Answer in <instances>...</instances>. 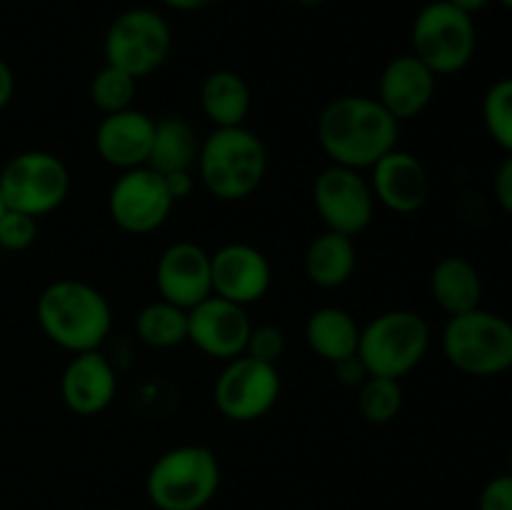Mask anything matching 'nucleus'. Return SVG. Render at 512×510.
<instances>
[{
	"label": "nucleus",
	"mask_w": 512,
	"mask_h": 510,
	"mask_svg": "<svg viewBox=\"0 0 512 510\" xmlns=\"http://www.w3.org/2000/svg\"><path fill=\"white\" fill-rule=\"evenodd\" d=\"M135 93H138V80L108 63L90 80V103L103 115L133 108Z\"/></svg>",
	"instance_id": "27"
},
{
	"label": "nucleus",
	"mask_w": 512,
	"mask_h": 510,
	"mask_svg": "<svg viewBox=\"0 0 512 510\" xmlns=\"http://www.w3.org/2000/svg\"><path fill=\"white\" fill-rule=\"evenodd\" d=\"M510 473H512V450H510Z\"/></svg>",
	"instance_id": "41"
},
{
	"label": "nucleus",
	"mask_w": 512,
	"mask_h": 510,
	"mask_svg": "<svg viewBox=\"0 0 512 510\" xmlns=\"http://www.w3.org/2000/svg\"><path fill=\"white\" fill-rule=\"evenodd\" d=\"M8 213V203H5V198H3V193H0V218H3V215Z\"/></svg>",
	"instance_id": "39"
},
{
	"label": "nucleus",
	"mask_w": 512,
	"mask_h": 510,
	"mask_svg": "<svg viewBox=\"0 0 512 510\" xmlns=\"http://www.w3.org/2000/svg\"><path fill=\"white\" fill-rule=\"evenodd\" d=\"M400 123L370 95H340L318 118V143L333 165L370 170L398 148Z\"/></svg>",
	"instance_id": "1"
},
{
	"label": "nucleus",
	"mask_w": 512,
	"mask_h": 510,
	"mask_svg": "<svg viewBox=\"0 0 512 510\" xmlns=\"http://www.w3.org/2000/svg\"><path fill=\"white\" fill-rule=\"evenodd\" d=\"M370 188L380 205L393 213L410 215L428 203L430 178L420 158L395 148L370 168Z\"/></svg>",
	"instance_id": "18"
},
{
	"label": "nucleus",
	"mask_w": 512,
	"mask_h": 510,
	"mask_svg": "<svg viewBox=\"0 0 512 510\" xmlns=\"http://www.w3.org/2000/svg\"><path fill=\"white\" fill-rule=\"evenodd\" d=\"M443 353L455 370L473 378H495L512 368V323L493 310L475 308L448 318Z\"/></svg>",
	"instance_id": "5"
},
{
	"label": "nucleus",
	"mask_w": 512,
	"mask_h": 510,
	"mask_svg": "<svg viewBox=\"0 0 512 510\" xmlns=\"http://www.w3.org/2000/svg\"><path fill=\"white\" fill-rule=\"evenodd\" d=\"M203 188L223 203H238L260 188L268 170V150L258 133L245 125L213 128L200 145L195 165Z\"/></svg>",
	"instance_id": "3"
},
{
	"label": "nucleus",
	"mask_w": 512,
	"mask_h": 510,
	"mask_svg": "<svg viewBox=\"0 0 512 510\" xmlns=\"http://www.w3.org/2000/svg\"><path fill=\"white\" fill-rule=\"evenodd\" d=\"M165 185H168V193L173 195V200H185L195 188V170H180V173L163 175Z\"/></svg>",
	"instance_id": "34"
},
{
	"label": "nucleus",
	"mask_w": 512,
	"mask_h": 510,
	"mask_svg": "<svg viewBox=\"0 0 512 510\" xmlns=\"http://www.w3.org/2000/svg\"><path fill=\"white\" fill-rule=\"evenodd\" d=\"M15 95V75L10 70V65L0 58V110L13 100Z\"/></svg>",
	"instance_id": "35"
},
{
	"label": "nucleus",
	"mask_w": 512,
	"mask_h": 510,
	"mask_svg": "<svg viewBox=\"0 0 512 510\" xmlns=\"http://www.w3.org/2000/svg\"><path fill=\"white\" fill-rule=\"evenodd\" d=\"M500 3H503L505 8H510V10H512V0H500Z\"/></svg>",
	"instance_id": "40"
},
{
	"label": "nucleus",
	"mask_w": 512,
	"mask_h": 510,
	"mask_svg": "<svg viewBox=\"0 0 512 510\" xmlns=\"http://www.w3.org/2000/svg\"><path fill=\"white\" fill-rule=\"evenodd\" d=\"M355 265H358V250L353 238L333 230L315 235L305 250V275L318 288L333 290L345 285L353 278Z\"/></svg>",
	"instance_id": "22"
},
{
	"label": "nucleus",
	"mask_w": 512,
	"mask_h": 510,
	"mask_svg": "<svg viewBox=\"0 0 512 510\" xmlns=\"http://www.w3.org/2000/svg\"><path fill=\"white\" fill-rule=\"evenodd\" d=\"M278 365L240 355L225 363L213 388V403L230 423H255L275 408L280 398Z\"/></svg>",
	"instance_id": "10"
},
{
	"label": "nucleus",
	"mask_w": 512,
	"mask_h": 510,
	"mask_svg": "<svg viewBox=\"0 0 512 510\" xmlns=\"http://www.w3.org/2000/svg\"><path fill=\"white\" fill-rule=\"evenodd\" d=\"M38 238V218L20 210H10L0 218V248L25 250Z\"/></svg>",
	"instance_id": "29"
},
{
	"label": "nucleus",
	"mask_w": 512,
	"mask_h": 510,
	"mask_svg": "<svg viewBox=\"0 0 512 510\" xmlns=\"http://www.w3.org/2000/svg\"><path fill=\"white\" fill-rule=\"evenodd\" d=\"M118 393V370L100 350L78 353L68 360L60 378V395L70 413L100 415L110 408Z\"/></svg>",
	"instance_id": "17"
},
{
	"label": "nucleus",
	"mask_w": 512,
	"mask_h": 510,
	"mask_svg": "<svg viewBox=\"0 0 512 510\" xmlns=\"http://www.w3.org/2000/svg\"><path fill=\"white\" fill-rule=\"evenodd\" d=\"M135 333L150 348H175L188 340V310L163 298L153 300L135 315Z\"/></svg>",
	"instance_id": "25"
},
{
	"label": "nucleus",
	"mask_w": 512,
	"mask_h": 510,
	"mask_svg": "<svg viewBox=\"0 0 512 510\" xmlns=\"http://www.w3.org/2000/svg\"><path fill=\"white\" fill-rule=\"evenodd\" d=\"M173 50V33L168 20L150 8H133L120 13L105 33V63L135 80L148 78L163 68Z\"/></svg>",
	"instance_id": "9"
},
{
	"label": "nucleus",
	"mask_w": 512,
	"mask_h": 510,
	"mask_svg": "<svg viewBox=\"0 0 512 510\" xmlns=\"http://www.w3.org/2000/svg\"><path fill=\"white\" fill-rule=\"evenodd\" d=\"M218 488L220 463L208 445L165 450L145 478V493L158 510H203Z\"/></svg>",
	"instance_id": "4"
},
{
	"label": "nucleus",
	"mask_w": 512,
	"mask_h": 510,
	"mask_svg": "<svg viewBox=\"0 0 512 510\" xmlns=\"http://www.w3.org/2000/svg\"><path fill=\"white\" fill-rule=\"evenodd\" d=\"M253 105L250 85L235 70L220 68L205 75L200 85V108L213 128H238L245 125Z\"/></svg>",
	"instance_id": "21"
},
{
	"label": "nucleus",
	"mask_w": 512,
	"mask_h": 510,
	"mask_svg": "<svg viewBox=\"0 0 512 510\" xmlns=\"http://www.w3.org/2000/svg\"><path fill=\"white\" fill-rule=\"evenodd\" d=\"M478 510H512V473L495 475L485 483Z\"/></svg>",
	"instance_id": "31"
},
{
	"label": "nucleus",
	"mask_w": 512,
	"mask_h": 510,
	"mask_svg": "<svg viewBox=\"0 0 512 510\" xmlns=\"http://www.w3.org/2000/svg\"><path fill=\"white\" fill-rule=\"evenodd\" d=\"M333 370H335V380H338L340 385H345V388H360V385L370 378L368 368H365V363L360 360L358 353L333 363Z\"/></svg>",
	"instance_id": "32"
},
{
	"label": "nucleus",
	"mask_w": 512,
	"mask_h": 510,
	"mask_svg": "<svg viewBox=\"0 0 512 510\" xmlns=\"http://www.w3.org/2000/svg\"><path fill=\"white\" fill-rule=\"evenodd\" d=\"M413 55L435 75H455L465 70L478 48L473 15L463 13L448 0L428 3L413 20L410 30Z\"/></svg>",
	"instance_id": "7"
},
{
	"label": "nucleus",
	"mask_w": 512,
	"mask_h": 510,
	"mask_svg": "<svg viewBox=\"0 0 512 510\" xmlns=\"http://www.w3.org/2000/svg\"><path fill=\"white\" fill-rule=\"evenodd\" d=\"M438 90V75L413 53L395 55L380 73L378 103L398 123L413 120L430 108Z\"/></svg>",
	"instance_id": "16"
},
{
	"label": "nucleus",
	"mask_w": 512,
	"mask_h": 510,
	"mask_svg": "<svg viewBox=\"0 0 512 510\" xmlns=\"http://www.w3.org/2000/svg\"><path fill=\"white\" fill-rule=\"evenodd\" d=\"M295 3L303 5V8H318V5L323 3V0H295Z\"/></svg>",
	"instance_id": "38"
},
{
	"label": "nucleus",
	"mask_w": 512,
	"mask_h": 510,
	"mask_svg": "<svg viewBox=\"0 0 512 510\" xmlns=\"http://www.w3.org/2000/svg\"><path fill=\"white\" fill-rule=\"evenodd\" d=\"M493 190L500 208L508 215H512V155H508V158L498 165V170H495Z\"/></svg>",
	"instance_id": "33"
},
{
	"label": "nucleus",
	"mask_w": 512,
	"mask_h": 510,
	"mask_svg": "<svg viewBox=\"0 0 512 510\" xmlns=\"http://www.w3.org/2000/svg\"><path fill=\"white\" fill-rule=\"evenodd\" d=\"M483 123L490 138L512 155V78L495 80L483 98Z\"/></svg>",
	"instance_id": "28"
},
{
	"label": "nucleus",
	"mask_w": 512,
	"mask_h": 510,
	"mask_svg": "<svg viewBox=\"0 0 512 510\" xmlns=\"http://www.w3.org/2000/svg\"><path fill=\"white\" fill-rule=\"evenodd\" d=\"M430 295L443 313L463 315L480 308L483 300V278L470 260L460 255H445L430 270Z\"/></svg>",
	"instance_id": "20"
},
{
	"label": "nucleus",
	"mask_w": 512,
	"mask_h": 510,
	"mask_svg": "<svg viewBox=\"0 0 512 510\" xmlns=\"http://www.w3.org/2000/svg\"><path fill=\"white\" fill-rule=\"evenodd\" d=\"M358 408L368 423H393L403 410V385H400V380L370 375L358 388Z\"/></svg>",
	"instance_id": "26"
},
{
	"label": "nucleus",
	"mask_w": 512,
	"mask_h": 510,
	"mask_svg": "<svg viewBox=\"0 0 512 510\" xmlns=\"http://www.w3.org/2000/svg\"><path fill=\"white\" fill-rule=\"evenodd\" d=\"M155 288L160 298L190 310L213 295L210 253L193 240H178L160 253L155 263Z\"/></svg>",
	"instance_id": "15"
},
{
	"label": "nucleus",
	"mask_w": 512,
	"mask_h": 510,
	"mask_svg": "<svg viewBox=\"0 0 512 510\" xmlns=\"http://www.w3.org/2000/svg\"><path fill=\"white\" fill-rule=\"evenodd\" d=\"M250 330L253 320L248 310L218 295H210L188 310V343L208 358L228 363L245 355Z\"/></svg>",
	"instance_id": "13"
},
{
	"label": "nucleus",
	"mask_w": 512,
	"mask_h": 510,
	"mask_svg": "<svg viewBox=\"0 0 512 510\" xmlns=\"http://www.w3.org/2000/svg\"><path fill=\"white\" fill-rule=\"evenodd\" d=\"M430 348V325L415 310H388L360 328L358 355L370 375L403 380Z\"/></svg>",
	"instance_id": "6"
},
{
	"label": "nucleus",
	"mask_w": 512,
	"mask_h": 510,
	"mask_svg": "<svg viewBox=\"0 0 512 510\" xmlns=\"http://www.w3.org/2000/svg\"><path fill=\"white\" fill-rule=\"evenodd\" d=\"M173 205L165 178L148 165L120 173L108 193L110 220L130 235H148L163 228Z\"/></svg>",
	"instance_id": "12"
},
{
	"label": "nucleus",
	"mask_w": 512,
	"mask_h": 510,
	"mask_svg": "<svg viewBox=\"0 0 512 510\" xmlns=\"http://www.w3.org/2000/svg\"><path fill=\"white\" fill-rule=\"evenodd\" d=\"M0 193L10 210L43 218L68 198V165L48 150H23L0 170Z\"/></svg>",
	"instance_id": "8"
},
{
	"label": "nucleus",
	"mask_w": 512,
	"mask_h": 510,
	"mask_svg": "<svg viewBox=\"0 0 512 510\" xmlns=\"http://www.w3.org/2000/svg\"><path fill=\"white\" fill-rule=\"evenodd\" d=\"M305 340L318 358L333 365L358 353L360 325L355 323L348 310L325 305V308L310 313L308 323H305Z\"/></svg>",
	"instance_id": "23"
},
{
	"label": "nucleus",
	"mask_w": 512,
	"mask_h": 510,
	"mask_svg": "<svg viewBox=\"0 0 512 510\" xmlns=\"http://www.w3.org/2000/svg\"><path fill=\"white\" fill-rule=\"evenodd\" d=\"M285 353V335L283 330L275 328V325H253L248 338V348L245 355L255 360H263V363L278 365V360Z\"/></svg>",
	"instance_id": "30"
},
{
	"label": "nucleus",
	"mask_w": 512,
	"mask_h": 510,
	"mask_svg": "<svg viewBox=\"0 0 512 510\" xmlns=\"http://www.w3.org/2000/svg\"><path fill=\"white\" fill-rule=\"evenodd\" d=\"M200 145H203V140L198 138V130L185 118L170 115V118L158 120L153 145H150L148 168H153L160 175L195 170L200 158Z\"/></svg>",
	"instance_id": "24"
},
{
	"label": "nucleus",
	"mask_w": 512,
	"mask_h": 510,
	"mask_svg": "<svg viewBox=\"0 0 512 510\" xmlns=\"http://www.w3.org/2000/svg\"><path fill=\"white\" fill-rule=\"evenodd\" d=\"M153 133L155 120L143 110L128 108L113 115H103L95 128L93 143L103 163L125 173V170L148 165Z\"/></svg>",
	"instance_id": "19"
},
{
	"label": "nucleus",
	"mask_w": 512,
	"mask_h": 510,
	"mask_svg": "<svg viewBox=\"0 0 512 510\" xmlns=\"http://www.w3.org/2000/svg\"><path fill=\"white\" fill-rule=\"evenodd\" d=\"M35 318L50 343L68 353L100 350L113 330V308L95 285L63 278L50 283L35 303Z\"/></svg>",
	"instance_id": "2"
},
{
	"label": "nucleus",
	"mask_w": 512,
	"mask_h": 510,
	"mask_svg": "<svg viewBox=\"0 0 512 510\" xmlns=\"http://www.w3.org/2000/svg\"><path fill=\"white\" fill-rule=\"evenodd\" d=\"M313 205L325 230L355 238L375 215V195L370 180L360 170L333 165L320 170L313 183Z\"/></svg>",
	"instance_id": "11"
},
{
	"label": "nucleus",
	"mask_w": 512,
	"mask_h": 510,
	"mask_svg": "<svg viewBox=\"0 0 512 510\" xmlns=\"http://www.w3.org/2000/svg\"><path fill=\"white\" fill-rule=\"evenodd\" d=\"M448 3L455 5V8H460L463 13L475 15L478 10H483L485 5H490V0H448Z\"/></svg>",
	"instance_id": "37"
},
{
	"label": "nucleus",
	"mask_w": 512,
	"mask_h": 510,
	"mask_svg": "<svg viewBox=\"0 0 512 510\" xmlns=\"http://www.w3.org/2000/svg\"><path fill=\"white\" fill-rule=\"evenodd\" d=\"M213 295L235 305L258 303L273 285V268L263 250L248 243H228L210 253Z\"/></svg>",
	"instance_id": "14"
},
{
	"label": "nucleus",
	"mask_w": 512,
	"mask_h": 510,
	"mask_svg": "<svg viewBox=\"0 0 512 510\" xmlns=\"http://www.w3.org/2000/svg\"><path fill=\"white\" fill-rule=\"evenodd\" d=\"M160 3L168 5V8L173 10H180V13H193V10L208 8L213 0H160Z\"/></svg>",
	"instance_id": "36"
}]
</instances>
